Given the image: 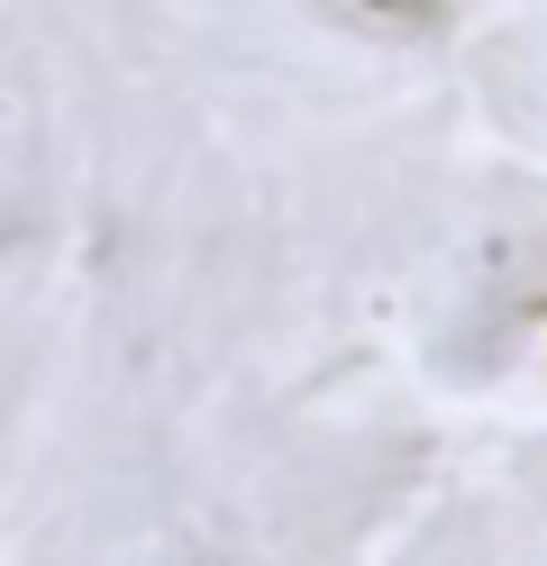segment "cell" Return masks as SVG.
Masks as SVG:
<instances>
[{"label":"cell","instance_id":"2","mask_svg":"<svg viewBox=\"0 0 547 566\" xmlns=\"http://www.w3.org/2000/svg\"><path fill=\"white\" fill-rule=\"evenodd\" d=\"M328 46L375 64H448L474 28V0H292Z\"/></svg>","mask_w":547,"mask_h":566},{"label":"cell","instance_id":"3","mask_svg":"<svg viewBox=\"0 0 547 566\" xmlns=\"http://www.w3.org/2000/svg\"><path fill=\"white\" fill-rule=\"evenodd\" d=\"M156 566H255V557H238V548H173V557H156Z\"/></svg>","mask_w":547,"mask_h":566},{"label":"cell","instance_id":"1","mask_svg":"<svg viewBox=\"0 0 547 566\" xmlns=\"http://www.w3.org/2000/svg\"><path fill=\"white\" fill-rule=\"evenodd\" d=\"M420 366L456 402H493L547 366V220L484 229L448 265L438 311L420 329Z\"/></svg>","mask_w":547,"mask_h":566}]
</instances>
